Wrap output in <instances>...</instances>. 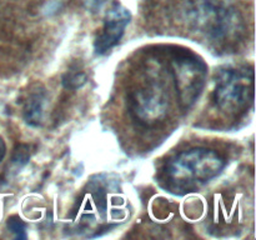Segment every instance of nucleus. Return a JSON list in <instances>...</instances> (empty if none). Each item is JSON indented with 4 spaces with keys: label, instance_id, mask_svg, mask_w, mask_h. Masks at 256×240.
Instances as JSON below:
<instances>
[{
    "label": "nucleus",
    "instance_id": "9d476101",
    "mask_svg": "<svg viewBox=\"0 0 256 240\" xmlns=\"http://www.w3.org/2000/svg\"><path fill=\"white\" fill-rule=\"evenodd\" d=\"M6 226L9 229L10 232L15 235L19 239H25L26 238V225L25 222L20 219L19 216L14 215V216H10L8 219Z\"/></svg>",
    "mask_w": 256,
    "mask_h": 240
},
{
    "label": "nucleus",
    "instance_id": "20e7f679",
    "mask_svg": "<svg viewBox=\"0 0 256 240\" xmlns=\"http://www.w3.org/2000/svg\"><path fill=\"white\" fill-rule=\"evenodd\" d=\"M192 10L198 26L214 40L228 39L242 28V18L229 0H192Z\"/></svg>",
    "mask_w": 256,
    "mask_h": 240
},
{
    "label": "nucleus",
    "instance_id": "6e6552de",
    "mask_svg": "<svg viewBox=\"0 0 256 240\" xmlns=\"http://www.w3.org/2000/svg\"><path fill=\"white\" fill-rule=\"evenodd\" d=\"M88 75L82 70H68L62 76V84L65 89L76 90L86 84Z\"/></svg>",
    "mask_w": 256,
    "mask_h": 240
},
{
    "label": "nucleus",
    "instance_id": "f8f14e48",
    "mask_svg": "<svg viewBox=\"0 0 256 240\" xmlns=\"http://www.w3.org/2000/svg\"><path fill=\"white\" fill-rule=\"evenodd\" d=\"M5 154H6V144H5L4 139L0 136V162L4 160Z\"/></svg>",
    "mask_w": 256,
    "mask_h": 240
},
{
    "label": "nucleus",
    "instance_id": "0eeeda50",
    "mask_svg": "<svg viewBox=\"0 0 256 240\" xmlns=\"http://www.w3.org/2000/svg\"><path fill=\"white\" fill-rule=\"evenodd\" d=\"M48 106V92L42 85H35L29 92L24 104L22 118L30 126L38 128L42 124L45 109Z\"/></svg>",
    "mask_w": 256,
    "mask_h": 240
},
{
    "label": "nucleus",
    "instance_id": "f03ea898",
    "mask_svg": "<svg viewBox=\"0 0 256 240\" xmlns=\"http://www.w3.org/2000/svg\"><path fill=\"white\" fill-rule=\"evenodd\" d=\"M212 100L219 110L230 115L245 112L254 102L252 68L225 69L218 76Z\"/></svg>",
    "mask_w": 256,
    "mask_h": 240
},
{
    "label": "nucleus",
    "instance_id": "7ed1b4c3",
    "mask_svg": "<svg viewBox=\"0 0 256 240\" xmlns=\"http://www.w3.org/2000/svg\"><path fill=\"white\" fill-rule=\"evenodd\" d=\"M170 72L180 106L189 109L204 90L208 76L206 64L189 50L176 52L170 59Z\"/></svg>",
    "mask_w": 256,
    "mask_h": 240
},
{
    "label": "nucleus",
    "instance_id": "1a4fd4ad",
    "mask_svg": "<svg viewBox=\"0 0 256 240\" xmlns=\"http://www.w3.org/2000/svg\"><path fill=\"white\" fill-rule=\"evenodd\" d=\"M30 159V149L29 145L20 144L15 148L14 152L12 156V164L16 168H22L28 164Z\"/></svg>",
    "mask_w": 256,
    "mask_h": 240
},
{
    "label": "nucleus",
    "instance_id": "423d86ee",
    "mask_svg": "<svg viewBox=\"0 0 256 240\" xmlns=\"http://www.w3.org/2000/svg\"><path fill=\"white\" fill-rule=\"evenodd\" d=\"M132 20L129 9L122 4H112L108 10L104 19V25L94 40V52L102 55L114 48L124 35L125 29Z\"/></svg>",
    "mask_w": 256,
    "mask_h": 240
},
{
    "label": "nucleus",
    "instance_id": "39448f33",
    "mask_svg": "<svg viewBox=\"0 0 256 240\" xmlns=\"http://www.w3.org/2000/svg\"><path fill=\"white\" fill-rule=\"evenodd\" d=\"M129 109L132 118L142 125H155L166 118L169 98L158 82H149L130 95Z\"/></svg>",
    "mask_w": 256,
    "mask_h": 240
},
{
    "label": "nucleus",
    "instance_id": "f257e3e1",
    "mask_svg": "<svg viewBox=\"0 0 256 240\" xmlns=\"http://www.w3.org/2000/svg\"><path fill=\"white\" fill-rule=\"evenodd\" d=\"M225 165L226 160L215 150L192 148L168 160L162 172V182L169 192L185 194L219 176Z\"/></svg>",
    "mask_w": 256,
    "mask_h": 240
},
{
    "label": "nucleus",
    "instance_id": "9b49d317",
    "mask_svg": "<svg viewBox=\"0 0 256 240\" xmlns=\"http://www.w3.org/2000/svg\"><path fill=\"white\" fill-rule=\"evenodd\" d=\"M104 2L105 0H85V5L90 12H98Z\"/></svg>",
    "mask_w": 256,
    "mask_h": 240
}]
</instances>
